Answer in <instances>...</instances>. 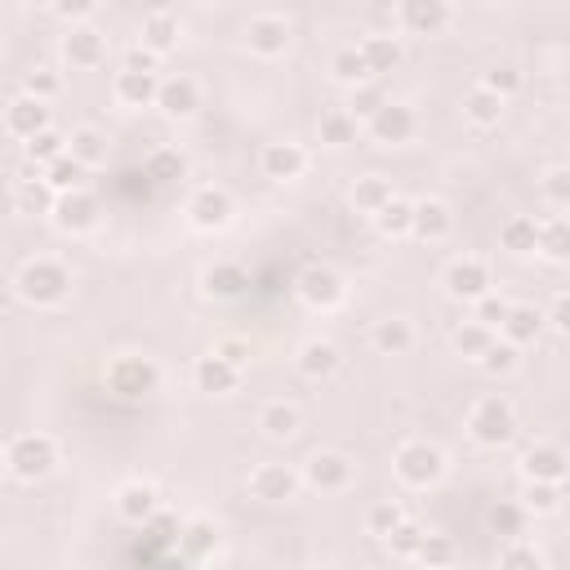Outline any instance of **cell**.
I'll use <instances>...</instances> for the list:
<instances>
[{
    "mask_svg": "<svg viewBox=\"0 0 570 570\" xmlns=\"http://www.w3.org/2000/svg\"><path fill=\"white\" fill-rule=\"evenodd\" d=\"M72 268L67 264H58V259H28L23 268H19V277H14V290H19V299L23 303H32V308H54V303H63L67 294H72Z\"/></svg>",
    "mask_w": 570,
    "mask_h": 570,
    "instance_id": "6da1fadb",
    "label": "cell"
},
{
    "mask_svg": "<svg viewBox=\"0 0 570 570\" xmlns=\"http://www.w3.org/2000/svg\"><path fill=\"white\" fill-rule=\"evenodd\" d=\"M107 392L121 397V401H148L161 392V366L143 353H117L103 370Z\"/></svg>",
    "mask_w": 570,
    "mask_h": 570,
    "instance_id": "7a4b0ae2",
    "label": "cell"
},
{
    "mask_svg": "<svg viewBox=\"0 0 570 570\" xmlns=\"http://www.w3.org/2000/svg\"><path fill=\"white\" fill-rule=\"evenodd\" d=\"M0 454H6L10 477H19V482H45L58 469V445L45 432H19Z\"/></svg>",
    "mask_w": 570,
    "mask_h": 570,
    "instance_id": "3957f363",
    "label": "cell"
},
{
    "mask_svg": "<svg viewBox=\"0 0 570 570\" xmlns=\"http://www.w3.org/2000/svg\"><path fill=\"white\" fill-rule=\"evenodd\" d=\"M445 450L441 445H432V441H423V437H415V441H401L397 445V454H392V473L410 486V491H428V486H437L441 477H445Z\"/></svg>",
    "mask_w": 570,
    "mask_h": 570,
    "instance_id": "277c9868",
    "label": "cell"
},
{
    "mask_svg": "<svg viewBox=\"0 0 570 570\" xmlns=\"http://www.w3.org/2000/svg\"><path fill=\"white\" fill-rule=\"evenodd\" d=\"M469 437H473L477 445H486V450L508 445V441L517 437V410H513V401L499 397V392L477 397L473 410H469Z\"/></svg>",
    "mask_w": 570,
    "mask_h": 570,
    "instance_id": "5b68a950",
    "label": "cell"
},
{
    "mask_svg": "<svg viewBox=\"0 0 570 570\" xmlns=\"http://www.w3.org/2000/svg\"><path fill=\"white\" fill-rule=\"evenodd\" d=\"M299 477L321 495H338V491H348L357 482V464L348 460L344 450H316V454H308V464H303Z\"/></svg>",
    "mask_w": 570,
    "mask_h": 570,
    "instance_id": "8992f818",
    "label": "cell"
},
{
    "mask_svg": "<svg viewBox=\"0 0 570 570\" xmlns=\"http://www.w3.org/2000/svg\"><path fill=\"white\" fill-rule=\"evenodd\" d=\"M294 294L312 308V312H334L338 303L348 299V286L330 264H308L299 277H294Z\"/></svg>",
    "mask_w": 570,
    "mask_h": 570,
    "instance_id": "52a82bcc",
    "label": "cell"
},
{
    "mask_svg": "<svg viewBox=\"0 0 570 570\" xmlns=\"http://www.w3.org/2000/svg\"><path fill=\"white\" fill-rule=\"evenodd\" d=\"M50 218H54L58 233H67V237H85V233H94V227L103 223V205H98V196H94V192H85V187H76V192H58V201H54Z\"/></svg>",
    "mask_w": 570,
    "mask_h": 570,
    "instance_id": "ba28073f",
    "label": "cell"
},
{
    "mask_svg": "<svg viewBox=\"0 0 570 570\" xmlns=\"http://www.w3.org/2000/svg\"><path fill=\"white\" fill-rule=\"evenodd\" d=\"M187 223L196 227V233H223L227 223H233V214H237V205H233V196H227L223 187H196L192 196H187Z\"/></svg>",
    "mask_w": 570,
    "mask_h": 570,
    "instance_id": "9c48e42d",
    "label": "cell"
},
{
    "mask_svg": "<svg viewBox=\"0 0 570 570\" xmlns=\"http://www.w3.org/2000/svg\"><path fill=\"white\" fill-rule=\"evenodd\" d=\"M366 130H370V139L375 143H384V148H401V143H410L415 139V130H419V117H415V107L410 103H384L375 117L366 121Z\"/></svg>",
    "mask_w": 570,
    "mask_h": 570,
    "instance_id": "30bf717a",
    "label": "cell"
},
{
    "mask_svg": "<svg viewBox=\"0 0 570 570\" xmlns=\"http://www.w3.org/2000/svg\"><path fill=\"white\" fill-rule=\"evenodd\" d=\"M491 286H495V281H491L486 259H477V255H460V259H450V268H445V294H450V299L473 303V299H482Z\"/></svg>",
    "mask_w": 570,
    "mask_h": 570,
    "instance_id": "8fae6325",
    "label": "cell"
},
{
    "mask_svg": "<svg viewBox=\"0 0 570 570\" xmlns=\"http://www.w3.org/2000/svg\"><path fill=\"white\" fill-rule=\"evenodd\" d=\"M290 45H294L290 19H281V14H259V19L246 23V50H250L255 58H281Z\"/></svg>",
    "mask_w": 570,
    "mask_h": 570,
    "instance_id": "7c38bea8",
    "label": "cell"
},
{
    "mask_svg": "<svg viewBox=\"0 0 570 570\" xmlns=\"http://www.w3.org/2000/svg\"><path fill=\"white\" fill-rule=\"evenodd\" d=\"M299 486H303V477L290 464H255L250 469V495L259 504H290V499H299Z\"/></svg>",
    "mask_w": 570,
    "mask_h": 570,
    "instance_id": "4fadbf2b",
    "label": "cell"
},
{
    "mask_svg": "<svg viewBox=\"0 0 570 570\" xmlns=\"http://www.w3.org/2000/svg\"><path fill=\"white\" fill-rule=\"evenodd\" d=\"M63 63L72 72H94L107 63V36L94 32L89 23H72V32L63 36Z\"/></svg>",
    "mask_w": 570,
    "mask_h": 570,
    "instance_id": "5bb4252c",
    "label": "cell"
},
{
    "mask_svg": "<svg viewBox=\"0 0 570 570\" xmlns=\"http://www.w3.org/2000/svg\"><path fill=\"white\" fill-rule=\"evenodd\" d=\"M152 107H161L170 121H192L201 111V85L192 76H161Z\"/></svg>",
    "mask_w": 570,
    "mask_h": 570,
    "instance_id": "9a60e30c",
    "label": "cell"
},
{
    "mask_svg": "<svg viewBox=\"0 0 570 570\" xmlns=\"http://www.w3.org/2000/svg\"><path fill=\"white\" fill-rule=\"evenodd\" d=\"M50 126V103L45 98H36V94H14L10 103H6V135H14V139H32V135H41Z\"/></svg>",
    "mask_w": 570,
    "mask_h": 570,
    "instance_id": "2e32d148",
    "label": "cell"
},
{
    "mask_svg": "<svg viewBox=\"0 0 570 570\" xmlns=\"http://www.w3.org/2000/svg\"><path fill=\"white\" fill-rule=\"evenodd\" d=\"M397 23L415 36H437L450 28V0H397Z\"/></svg>",
    "mask_w": 570,
    "mask_h": 570,
    "instance_id": "e0dca14e",
    "label": "cell"
},
{
    "mask_svg": "<svg viewBox=\"0 0 570 570\" xmlns=\"http://www.w3.org/2000/svg\"><path fill=\"white\" fill-rule=\"evenodd\" d=\"M201 290L214 303H233V299H241L250 290V272L241 264H233V259H218V264H209L201 272Z\"/></svg>",
    "mask_w": 570,
    "mask_h": 570,
    "instance_id": "ac0fdd59",
    "label": "cell"
},
{
    "mask_svg": "<svg viewBox=\"0 0 570 570\" xmlns=\"http://www.w3.org/2000/svg\"><path fill=\"white\" fill-rule=\"evenodd\" d=\"M454 233V214L441 196H423L415 201V214H410V237L419 241H445Z\"/></svg>",
    "mask_w": 570,
    "mask_h": 570,
    "instance_id": "d6986e66",
    "label": "cell"
},
{
    "mask_svg": "<svg viewBox=\"0 0 570 570\" xmlns=\"http://www.w3.org/2000/svg\"><path fill=\"white\" fill-rule=\"evenodd\" d=\"M566 450L557 441H535L526 454H521V477L526 482H566Z\"/></svg>",
    "mask_w": 570,
    "mask_h": 570,
    "instance_id": "ffe728a7",
    "label": "cell"
},
{
    "mask_svg": "<svg viewBox=\"0 0 570 570\" xmlns=\"http://www.w3.org/2000/svg\"><path fill=\"white\" fill-rule=\"evenodd\" d=\"M192 384H196V392H205V397H227V392H237L241 388V370L237 366H227L223 357H196V366H192Z\"/></svg>",
    "mask_w": 570,
    "mask_h": 570,
    "instance_id": "44dd1931",
    "label": "cell"
},
{
    "mask_svg": "<svg viewBox=\"0 0 570 570\" xmlns=\"http://www.w3.org/2000/svg\"><path fill=\"white\" fill-rule=\"evenodd\" d=\"M294 366H299L303 379L321 384V379H334L338 375V366H344V353H338L330 338H308V344L299 348V357H294Z\"/></svg>",
    "mask_w": 570,
    "mask_h": 570,
    "instance_id": "7402d4cb",
    "label": "cell"
},
{
    "mask_svg": "<svg viewBox=\"0 0 570 570\" xmlns=\"http://www.w3.org/2000/svg\"><path fill=\"white\" fill-rule=\"evenodd\" d=\"M259 170H264V179H272V183H294V179H303V170H308V152H303L299 143H268L264 157H259Z\"/></svg>",
    "mask_w": 570,
    "mask_h": 570,
    "instance_id": "603a6c76",
    "label": "cell"
},
{
    "mask_svg": "<svg viewBox=\"0 0 570 570\" xmlns=\"http://www.w3.org/2000/svg\"><path fill=\"white\" fill-rule=\"evenodd\" d=\"M179 552H183V561H209L214 557V548H218V526L209 521V517H192V521H183L179 526Z\"/></svg>",
    "mask_w": 570,
    "mask_h": 570,
    "instance_id": "cb8c5ba5",
    "label": "cell"
},
{
    "mask_svg": "<svg viewBox=\"0 0 570 570\" xmlns=\"http://www.w3.org/2000/svg\"><path fill=\"white\" fill-rule=\"evenodd\" d=\"M495 334H504L513 348H526L544 334V312L535 303H508V316H504V325Z\"/></svg>",
    "mask_w": 570,
    "mask_h": 570,
    "instance_id": "d4e9b609",
    "label": "cell"
},
{
    "mask_svg": "<svg viewBox=\"0 0 570 570\" xmlns=\"http://www.w3.org/2000/svg\"><path fill=\"white\" fill-rule=\"evenodd\" d=\"M357 50H362V58H366L370 76H388V72H397V67H401V58H406L401 36H384V32L362 36V41H357Z\"/></svg>",
    "mask_w": 570,
    "mask_h": 570,
    "instance_id": "484cf974",
    "label": "cell"
},
{
    "mask_svg": "<svg viewBox=\"0 0 570 570\" xmlns=\"http://www.w3.org/2000/svg\"><path fill=\"white\" fill-rule=\"evenodd\" d=\"M157 508H161V495H157L152 482H126V486L117 491V513H121V521H130V526H143Z\"/></svg>",
    "mask_w": 570,
    "mask_h": 570,
    "instance_id": "4316f807",
    "label": "cell"
},
{
    "mask_svg": "<svg viewBox=\"0 0 570 570\" xmlns=\"http://www.w3.org/2000/svg\"><path fill=\"white\" fill-rule=\"evenodd\" d=\"M370 344L384 357H406L415 348V325L406 316H379L375 330H370Z\"/></svg>",
    "mask_w": 570,
    "mask_h": 570,
    "instance_id": "83f0119b",
    "label": "cell"
},
{
    "mask_svg": "<svg viewBox=\"0 0 570 570\" xmlns=\"http://www.w3.org/2000/svg\"><path fill=\"white\" fill-rule=\"evenodd\" d=\"M157 85L161 76L157 72H117V80H111V94H117L121 107H152L157 103Z\"/></svg>",
    "mask_w": 570,
    "mask_h": 570,
    "instance_id": "f1b7e54d",
    "label": "cell"
},
{
    "mask_svg": "<svg viewBox=\"0 0 570 570\" xmlns=\"http://www.w3.org/2000/svg\"><path fill=\"white\" fill-rule=\"evenodd\" d=\"M504 107H508V98H499V94L486 89L482 80L464 94V117H469L477 130H495V126L504 121Z\"/></svg>",
    "mask_w": 570,
    "mask_h": 570,
    "instance_id": "f546056e",
    "label": "cell"
},
{
    "mask_svg": "<svg viewBox=\"0 0 570 570\" xmlns=\"http://www.w3.org/2000/svg\"><path fill=\"white\" fill-rule=\"evenodd\" d=\"M316 139H321L325 148H353V143L362 139V121L353 117L348 107H330V111H321Z\"/></svg>",
    "mask_w": 570,
    "mask_h": 570,
    "instance_id": "4dcf8cb0",
    "label": "cell"
},
{
    "mask_svg": "<svg viewBox=\"0 0 570 570\" xmlns=\"http://www.w3.org/2000/svg\"><path fill=\"white\" fill-rule=\"evenodd\" d=\"M179 19L174 14H165V10H152L148 19H143V32H139V45L143 50H152L157 58H165V54H174L179 50Z\"/></svg>",
    "mask_w": 570,
    "mask_h": 570,
    "instance_id": "1f68e13d",
    "label": "cell"
},
{
    "mask_svg": "<svg viewBox=\"0 0 570 570\" xmlns=\"http://www.w3.org/2000/svg\"><path fill=\"white\" fill-rule=\"evenodd\" d=\"M299 428H303V415H299V406H290V401H268V406L259 410V432H264L268 441H294Z\"/></svg>",
    "mask_w": 570,
    "mask_h": 570,
    "instance_id": "d6a6232c",
    "label": "cell"
},
{
    "mask_svg": "<svg viewBox=\"0 0 570 570\" xmlns=\"http://www.w3.org/2000/svg\"><path fill=\"white\" fill-rule=\"evenodd\" d=\"M54 201H58V192H54L41 174H28V179L14 183V209H19V214H50Z\"/></svg>",
    "mask_w": 570,
    "mask_h": 570,
    "instance_id": "836d02e7",
    "label": "cell"
},
{
    "mask_svg": "<svg viewBox=\"0 0 570 570\" xmlns=\"http://www.w3.org/2000/svg\"><path fill=\"white\" fill-rule=\"evenodd\" d=\"M410 214H415V201H406V196H388L370 218H375V227H379V237H410Z\"/></svg>",
    "mask_w": 570,
    "mask_h": 570,
    "instance_id": "e575fe53",
    "label": "cell"
},
{
    "mask_svg": "<svg viewBox=\"0 0 570 570\" xmlns=\"http://www.w3.org/2000/svg\"><path fill=\"white\" fill-rule=\"evenodd\" d=\"M535 255H544V259H552V264H566V259H570V223H566L561 214H552V218L539 223Z\"/></svg>",
    "mask_w": 570,
    "mask_h": 570,
    "instance_id": "d590c367",
    "label": "cell"
},
{
    "mask_svg": "<svg viewBox=\"0 0 570 570\" xmlns=\"http://www.w3.org/2000/svg\"><path fill=\"white\" fill-rule=\"evenodd\" d=\"M67 157H76V161H80V165H89V170L107 165V135H103V130H94V126L72 130V135H67Z\"/></svg>",
    "mask_w": 570,
    "mask_h": 570,
    "instance_id": "8d00e7d4",
    "label": "cell"
},
{
    "mask_svg": "<svg viewBox=\"0 0 570 570\" xmlns=\"http://www.w3.org/2000/svg\"><path fill=\"white\" fill-rule=\"evenodd\" d=\"M535 237H539V218H530V214H513L504 227H499V246L508 250V255H535Z\"/></svg>",
    "mask_w": 570,
    "mask_h": 570,
    "instance_id": "74e56055",
    "label": "cell"
},
{
    "mask_svg": "<svg viewBox=\"0 0 570 570\" xmlns=\"http://www.w3.org/2000/svg\"><path fill=\"white\" fill-rule=\"evenodd\" d=\"M330 76H334L338 85H348V89H353V85H362V80H375L357 45H344V50H334V58H330Z\"/></svg>",
    "mask_w": 570,
    "mask_h": 570,
    "instance_id": "f35d334b",
    "label": "cell"
},
{
    "mask_svg": "<svg viewBox=\"0 0 570 570\" xmlns=\"http://www.w3.org/2000/svg\"><path fill=\"white\" fill-rule=\"evenodd\" d=\"M143 174H148L152 183H174V179H187V157H183L179 148H157V152H148Z\"/></svg>",
    "mask_w": 570,
    "mask_h": 570,
    "instance_id": "ab89813d",
    "label": "cell"
},
{
    "mask_svg": "<svg viewBox=\"0 0 570 570\" xmlns=\"http://www.w3.org/2000/svg\"><path fill=\"white\" fill-rule=\"evenodd\" d=\"M85 174H89V165H80L76 157H54L45 170H41V179L54 187V192H76V187H85Z\"/></svg>",
    "mask_w": 570,
    "mask_h": 570,
    "instance_id": "60d3db41",
    "label": "cell"
},
{
    "mask_svg": "<svg viewBox=\"0 0 570 570\" xmlns=\"http://www.w3.org/2000/svg\"><path fill=\"white\" fill-rule=\"evenodd\" d=\"M491 338H495V330H491V325H482V321H464V325H454L450 344H454V353H460V357L477 362V357L491 348Z\"/></svg>",
    "mask_w": 570,
    "mask_h": 570,
    "instance_id": "b9f144b4",
    "label": "cell"
},
{
    "mask_svg": "<svg viewBox=\"0 0 570 570\" xmlns=\"http://www.w3.org/2000/svg\"><path fill=\"white\" fill-rule=\"evenodd\" d=\"M566 499V482H526V495H521V508L535 513V517H548L557 513Z\"/></svg>",
    "mask_w": 570,
    "mask_h": 570,
    "instance_id": "7bdbcfd3",
    "label": "cell"
},
{
    "mask_svg": "<svg viewBox=\"0 0 570 570\" xmlns=\"http://www.w3.org/2000/svg\"><path fill=\"white\" fill-rule=\"evenodd\" d=\"M348 196H353V209H357V214H375V209L392 196V183H388L384 174H366V179H357V183H353V192H348Z\"/></svg>",
    "mask_w": 570,
    "mask_h": 570,
    "instance_id": "ee69618b",
    "label": "cell"
},
{
    "mask_svg": "<svg viewBox=\"0 0 570 570\" xmlns=\"http://www.w3.org/2000/svg\"><path fill=\"white\" fill-rule=\"evenodd\" d=\"M63 152H67V135H58L54 126H45L41 135H32V139L23 143V157H28L32 165H41V170H45L54 157H63Z\"/></svg>",
    "mask_w": 570,
    "mask_h": 570,
    "instance_id": "f6af8a7d",
    "label": "cell"
},
{
    "mask_svg": "<svg viewBox=\"0 0 570 570\" xmlns=\"http://www.w3.org/2000/svg\"><path fill=\"white\" fill-rule=\"evenodd\" d=\"M526 508L517 504V499H499L495 508H491V530L499 535V539H517L521 530H526Z\"/></svg>",
    "mask_w": 570,
    "mask_h": 570,
    "instance_id": "bcb514c9",
    "label": "cell"
},
{
    "mask_svg": "<svg viewBox=\"0 0 570 570\" xmlns=\"http://www.w3.org/2000/svg\"><path fill=\"white\" fill-rule=\"evenodd\" d=\"M517 353H521V348H513L508 338H499V334H495V338H491V348L477 357V366H482L486 375H513V370H517Z\"/></svg>",
    "mask_w": 570,
    "mask_h": 570,
    "instance_id": "7dc6e473",
    "label": "cell"
},
{
    "mask_svg": "<svg viewBox=\"0 0 570 570\" xmlns=\"http://www.w3.org/2000/svg\"><path fill=\"white\" fill-rule=\"evenodd\" d=\"M419 539H423V526H419V521H406V517H401V521H397V526L384 535L388 552H392V557H401V561H410V557H415Z\"/></svg>",
    "mask_w": 570,
    "mask_h": 570,
    "instance_id": "c3c4849f",
    "label": "cell"
},
{
    "mask_svg": "<svg viewBox=\"0 0 570 570\" xmlns=\"http://www.w3.org/2000/svg\"><path fill=\"white\" fill-rule=\"evenodd\" d=\"M388 103V94L375 85V80H362V85H353V98H348V111H353V117L357 121H370L375 117V111Z\"/></svg>",
    "mask_w": 570,
    "mask_h": 570,
    "instance_id": "681fc988",
    "label": "cell"
},
{
    "mask_svg": "<svg viewBox=\"0 0 570 570\" xmlns=\"http://www.w3.org/2000/svg\"><path fill=\"white\" fill-rule=\"evenodd\" d=\"M214 357H223L227 366H237V370H246L250 366V357H255V348H250V338H241V334H223V338H214V348H209Z\"/></svg>",
    "mask_w": 570,
    "mask_h": 570,
    "instance_id": "f907efd6",
    "label": "cell"
},
{
    "mask_svg": "<svg viewBox=\"0 0 570 570\" xmlns=\"http://www.w3.org/2000/svg\"><path fill=\"white\" fill-rule=\"evenodd\" d=\"M410 561H419V566H445V561H454V544L423 530V539H419V548H415Z\"/></svg>",
    "mask_w": 570,
    "mask_h": 570,
    "instance_id": "816d5d0a",
    "label": "cell"
},
{
    "mask_svg": "<svg viewBox=\"0 0 570 570\" xmlns=\"http://www.w3.org/2000/svg\"><path fill=\"white\" fill-rule=\"evenodd\" d=\"M504 316H508V299H499L495 290H486L482 299H473V321H482V325L499 330V325H504Z\"/></svg>",
    "mask_w": 570,
    "mask_h": 570,
    "instance_id": "f5cc1de1",
    "label": "cell"
},
{
    "mask_svg": "<svg viewBox=\"0 0 570 570\" xmlns=\"http://www.w3.org/2000/svg\"><path fill=\"white\" fill-rule=\"evenodd\" d=\"M401 517H406V513H401V504H397V499H384V504H375V508L366 513V530H370L375 539H384Z\"/></svg>",
    "mask_w": 570,
    "mask_h": 570,
    "instance_id": "db71d44e",
    "label": "cell"
},
{
    "mask_svg": "<svg viewBox=\"0 0 570 570\" xmlns=\"http://www.w3.org/2000/svg\"><path fill=\"white\" fill-rule=\"evenodd\" d=\"M23 89L50 103V98H58V94H63V76H58L54 67H36V72H28V80H23Z\"/></svg>",
    "mask_w": 570,
    "mask_h": 570,
    "instance_id": "11a10c76",
    "label": "cell"
},
{
    "mask_svg": "<svg viewBox=\"0 0 570 570\" xmlns=\"http://www.w3.org/2000/svg\"><path fill=\"white\" fill-rule=\"evenodd\" d=\"M499 566H508V570H513V566H530V570H544L548 561H544V552H539L535 544H521V535H517V539H513V548H504V552H499Z\"/></svg>",
    "mask_w": 570,
    "mask_h": 570,
    "instance_id": "9f6ffc18",
    "label": "cell"
},
{
    "mask_svg": "<svg viewBox=\"0 0 570 570\" xmlns=\"http://www.w3.org/2000/svg\"><path fill=\"white\" fill-rule=\"evenodd\" d=\"M544 196H548L557 209L570 205V170H566V165H552V170L544 174Z\"/></svg>",
    "mask_w": 570,
    "mask_h": 570,
    "instance_id": "6f0895ef",
    "label": "cell"
},
{
    "mask_svg": "<svg viewBox=\"0 0 570 570\" xmlns=\"http://www.w3.org/2000/svg\"><path fill=\"white\" fill-rule=\"evenodd\" d=\"M482 85L495 89L499 98H513V94L521 89V72H517V67H491V72L482 76Z\"/></svg>",
    "mask_w": 570,
    "mask_h": 570,
    "instance_id": "680465c9",
    "label": "cell"
},
{
    "mask_svg": "<svg viewBox=\"0 0 570 570\" xmlns=\"http://www.w3.org/2000/svg\"><path fill=\"white\" fill-rule=\"evenodd\" d=\"M98 0H50V10L63 19V23H85L94 14Z\"/></svg>",
    "mask_w": 570,
    "mask_h": 570,
    "instance_id": "91938a15",
    "label": "cell"
},
{
    "mask_svg": "<svg viewBox=\"0 0 570 570\" xmlns=\"http://www.w3.org/2000/svg\"><path fill=\"white\" fill-rule=\"evenodd\" d=\"M121 67H126V72H157V67H161V58H157L152 50H143V45H135V50H126V58H121Z\"/></svg>",
    "mask_w": 570,
    "mask_h": 570,
    "instance_id": "94428289",
    "label": "cell"
},
{
    "mask_svg": "<svg viewBox=\"0 0 570 570\" xmlns=\"http://www.w3.org/2000/svg\"><path fill=\"white\" fill-rule=\"evenodd\" d=\"M544 325H552L557 334H566V330H570V299H566V294H557V299H552V312L544 316Z\"/></svg>",
    "mask_w": 570,
    "mask_h": 570,
    "instance_id": "6125c7cd",
    "label": "cell"
},
{
    "mask_svg": "<svg viewBox=\"0 0 570 570\" xmlns=\"http://www.w3.org/2000/svg\"><path fill=\"white\" fill-rule=\"evenodd\" d=\"M10 477V469H6V454H0V482H6Z\"/></svg>",
    "mask_w": 570,
    "mask_h": 570,
    "instance_id": "be15d7a7",
    "label": "cell"
}]
</instances>
